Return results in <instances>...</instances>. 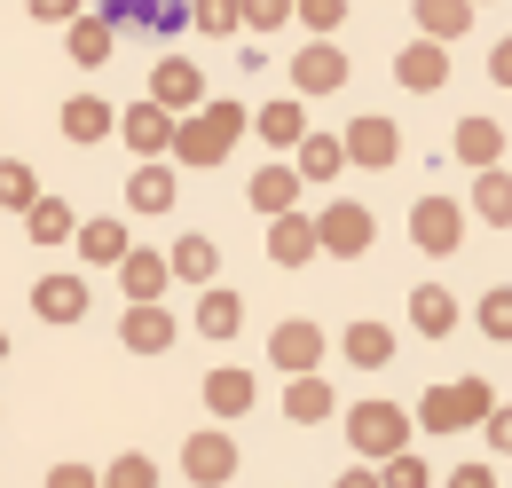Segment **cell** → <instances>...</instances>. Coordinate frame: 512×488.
Returning a JSON list of instances; mask_svg holds the SVG:
<instances>
[{
    "mask_svg": "<svg viewBox=\"0 0 512 488\" xmlns=\"http://www.w3.org/2000/svg\"><path fill=\"white\" fill-rule=\"evenodd\" d=\"M253 126L245 103H229V95H205L190 119H174V150L166 158H190V166H221L229 150H237V134Z\"/></svg>",
    "mask_w": 512,
    "mask_h": 488,
    "instance_id": "cell-1",
    "label": "cell"
},
{
    "mask_svg": "<svg viewBox=\"0 0 512 488\" xmlns=\"http://www.w3.org/2000/svg\"><path fill=\"white\" fill-rule=\"evenodd\" d=\"M497 410V394L481 386V378H449V386H434L426 402H418V426L426 433H465V426H481Z\"/></svg>",
    "mask_w": 512,
    "mask_h": 488,
    "instance_id": "cell-2",
    "label": "cell"
},
{
    "mask_svg": "<svg viewBox=\"0 0 512 488\" xmlns=\"http://www.w3.org/2000/svg\"><path fill=\"white\" fill-rule=\"evenodd\" d=\"M95 16H103L111 32H142V40L190 32V0H95Z\"/></svg>",
    "mask_w": 512,
    "mask_h": 488,
    "instance_id": "cell-3",
    "label": "cell"
},
{
    "mask_svg": "<svg viewBox=\"0 0 512 488\" xmlns=\"http://www.w3.org/2000/svg\"><path fill=\"white\" fill-rule=\"evenodd\" d=\"M347 441L386 465L394 449H410V410H402V402H355V410H347Z\"/></svg>",
    "mask_w": 512,
    "mask_h": 488,
    "instance_id": "cell-4",
    "label": "cell"
},
{
    "mask_svg": "<svg viewBox=\"0 0 512 488\" xmlns=\"http://www.w3.org/2000/svg\"><path fill=\"white\" fill-rule=\"evenodd\" d=\"M150 103L174 111V119H190L197 103H205V71H197L190 56H158V71H150Z\"/></svg>",
    "mask_w": 512,
    "mask_h": 488,
    "instance_id": "cell-5",
    "label": "cell"
},
{
    "mask_svg": "<svg viewBox=\"0 0 512 488\" xmlns=\"http://www.w3.org/2000/svg\"><path fill=\"white\" fill-rule=\"evenodd\" d=\"M371 237H379V221H371V205H331L316 221V252H339V260H355V252H371Z\"/></svg>",
    "mask_w": 512,
    "mask_h": 488,
    "instance_id": "cell-6",
    "label": "cell"
},
{
    "mask_svg": "<svg viewBox=\"0 0 512 488\" xmlns=\"http://www.w3.org/2000/svg\"><path fill=\"white\" fill-rule=\"evenodd\" d=\"M292 87H300V95H339V87H347V48H339V40H308V48L292 56Z\"/></svg>",
    "mask_w": 512,
    "mask_h": 488,
    "instance_id": "cell-7",
    "label": "cell"
},
{
    "mask_svg": "<svg viewBox=\"0 0 512 488\" xmlns=\"http://www.w3.org/2000/svg\"><path fill=\"white\" fill-rule=\"evenodd\" d=\"M119 134H127V150L142 158V166H158V158L174 150V111H158V103L142 95V103H134L127 119H119Z\"/></svg>",
    "mask_w": 512,
    "mask_h": 488,
    "instance_id": "cell-8",
    "label": "cell"
},
{
    "mask_svg": "<svg viewBox=\"0 0 512 488\" xmlns=\"http://www.w3.org/2000/svg\"><path fill=\"white\" fill-rule=\"evenodd\" d=\"M182 465H190V481L221 488L229 473H237V441H229L221 426H205V433H190V441H182Z\"/></svg>",
    "mask_w": 512,
    "mask_h": 488,
    "instance_id": "cell-9",
    "label": "cell"
},
{
    "mask_svg": "<svg viewBox=\"0 0 512 488\" xmlns=\"http://www.w3.org/2000/svg\"><path fill=\"white\" fill-rule=\"evenodd\" d=\"M339 150L355 158V166H394L402 158V134H394V119H347V134H339Z\"/></svg>",
    "mask_w": 512,
    "mask_h": 488,
    "instance_id": "cell-10",
    "label": "cell"
},
{
    "mask_svg": "<svg viewBox=\"0 0 512 488\" xmlns=\"http://www.w3.org/2000/svg\"><path fill=\"white\" fill-rule=\"evenodd\" d=\"M268 363L292 370V378H316V363H323V331H316V323H276V339H268Z\"/></svg>",
    "mask_w": 512,
    "mask_h": 488,
    "instance_id": "cell-11",
    "label": "cell"
},
{
    "mask_svg": "<svg viewBox=\"0 0 512 488\" xmlns=\"http://www.w3.org/2000/svg\"><path fill=\"white\" fill-rule=\"evenodd\" d=\"M410 237L426 244V252H457V244H465V205H449V197H426V205L410 213Z\"/></svg>",
    "mask_w": 512,
    "mask_h": 488,
    "instance_id": "cell-12",
    "label": "cell"
},
{
    "mask_svg": "<svg viewBox=\"0 0 512 488\" xmlns=\"http://www.w3.org/2000/svg\"><path fill=\"white\" fill-rule=\"evenodd\" d=\"M394 79L418 87V95H434V87L449 79V48H442V40H410V48L394 56Z\"/></svg>",
    "mask_w": 512,
    "mask_h": 488,
    "instance_id": "cell-13",
    "label": "cell"
},
{
    "mask_svg": "<svg viewBox=\"0 0 512 488\" xmlns=\"http://www.w3.org/2000/svg\"><path fill=\"white\" fill-rule=\"evenodd\" d=\"M268 260H276V268H300V260H316V221H300V213H276V221H268Z\"/></svg>",
    "mask_w": 512,
    "mask_h": 488,
    "instance_id": "cell-14",
    "label": "cell"
},
{
    "mask_svg": "<svg viewBox=\"0 0 512 488\" xmlns=\"http://www.w3.org/2000/svg\"><path fill=\"white\" fill-rule=\"evenodd\" d=\"M32 307H40L48 323H79V315H87V284H79V276H40V284H32Z\"/></svg>",
    "mask_w": 512,
    "mask_h": 488,
    "instance_id": "cell-15",
    "label": "cell"
},
{
    "mask_svg": "<svg viewBox=\"0 0 512 488\" xmlns=\"http://www.w3.org/2000/svg\"><path fill=\"white\" fill-rule=\"evenodd\" d=\"M119 331H127L134 355H166V347H174V315H166L158 300H150V307H127V323H119Z\"/></svg>",
    "mask_w": 512,
    "mask_h": 488,
    "instance_id": "cell-16",
    "label": "cell"
},
{
    "mask_svg": "<svg viewBox=\"0 0 512 488\" xmlns=\"http://www.w3.org/2000/svg\"><path fill=\"white\" fill-rule=\"evenodd\" d=\"M253 126L276 142V150H292V142L308 134V103H300V95H276V103H260V111H253Z\"/></svg>",
    "mask_w": 512,
    "mask_h": 488,
    "instance_id": "cell-17",
    "label": "cell"
},
{
    "mask_svg": "<svg viewBox=\"0 0 512 488\" xmlns=\"http://www.w3.org/2000/svg\"><path fill=\"white\" fill-rule=\"evenodd\" d=\"M71 63H111V48H119V32H111V24H103V16H95V8H79V16H71Z\"/></svg>",
    "mask_w": 512,
    "mask_h": 488,
    "instance_id": "cell-18",
    "label": "cell"
},
{
    "mask_svg": "<svg viewBox=\"0 0 512 488\" xmlns=\"http://www.w3.org/2000/svg\"><path fill=\"white\" fill-rule=\"evenodd\" d=\"M473 221H497V229H512V174H505V166L473 174Z\"/></svg>",
    "mask_w": 512,
    "mask_h": 488,
    "instance_id": "cell-19",
    "label": "cell"
},
{
    "mask_svg": "<svg viewBox=\"0 0 512 488\" xmlns=\"http://www.w3.org/2000/svg\"><path fill=\"white\" fill-rule=\"evenodd\" d=\"M497 150H505V126H497V119H465V126H457V158H465L473 174H489Z\"/></svg>",
    "mask_w": 512,
    "mask_h": 488,
    "instance_id": "cell-20",
    "label": "cell"
},
{
    "mask_svg": "<svg viewBox=\"0 0 512 488\" xmlns=\"http://www.w3.org/2000/svg\"><path fill=\"white\" fill-rule=\"evenodd\" d=\"M292 150H300V166H292L300 182H331V174L347 166V150H339V134H300Z\"/></svg>",
    "mask_w": 512,
    "mask_h": 488,
    "instance_id": "cell-21",
    "label": "cell"
},
{
    "mask_svg": "<svg viewBox=\"0 0 512 488\" xmlns=\"http://www.w3.org/2000/svg\"><path fill=\"white\" fill-rule=\"evenodd\" d=\"M237 323H245V300H237L229 284H205V300H197V331H205V339H229Z\"/></svg>",
    "mask_w": 512,
    "mask_h": 488,
    "instance_id": "cell-22",
    "label": "cell"
},
{
    "mask_svg": "<svg viewBox=\"0 0 512 488\" xmlns=\"http://www.w3.org/2000/svg\"><path fill=\"white\" fill-rule=\"evenodd\" d=\"M418 32L449 48L457 32H473V0H418Z\"/></svg>",
    "mask_w": 512,
    "mask_h": 488,
    "instance_id": "cell-23",
    "label": "cell"
},
{
    "mask_svg": "<svg viewBox=\"0 0 512 488\" xmlns=\"http://www.w3.org/2000/svg\"><path fill=\"white\" fill-rule=\"evenodd\" d=\"M119 276H127V300H134V307H150L158 292H166V276H174V268H166L158 252H127V260H119Z\"/></svg>",
    "mask_w": 512,
    "mask_h": 488,
    "instance_id": "cell-24",
    "label": "cell"
},
{
    "mask_svg": "<svg viewBox=\"0 0 512 488\" xmlns=\"http://www.w3.org/2000/svg\"><path fill=\"white\" fill-rule=\"evenodd\" d=\"M292 197H300V174H292L284 158H276V166H260V174H253V205L268 213V221H276V213H292Z\"/></svg>",
    "mask_w": 512,
    "mask_h": 488,
    "instance_id": "cell-25",
    "label": "cell"
},
{
    "mask_svg": "<svg viewBox=\"0 0 512 488\" xmlns=\"http://www.w3.org/2000/svg\"><path fill=\"white\" fill-rule=\"evenodd\" d=\"M111 126H119V119H111L103 95H71V103H64V134H71V142H103Z\"/></svg>",
    "mask_w": 512,
    "mask_h": 488,
    "instance_id": "cell-26",
    "label": "cell"
},
{
    "mask_svg": "<svg viewBox=\"0 0 512 488\" xmlns=\"http://www.w3.org/2000/svg\"><path fill=\"white\" fill-rule=\"evenodd\" d=\"M410 323H418L426 339H442V331H457V300H449L442 284H418V292H410Z\"/></svg>",
    "mask_w": 512,
    "mask_h": 488,
    "instance_id": "cell-27",
    "label": "cell"
},
{
    "mask_svg": "<svg viewBox=\"0 0 512 488\" xmlns=\"http://www.w3.org/2000/svg\"><path fill=\"white\" fill-rule=\"evenodd\" d=\"M205 410H221V418L253 410V370H213L205 378Z\"/></svg>",
    "mask_w": 512,
    "mask_h": 488,
    "instance_id": "cell-28",
    "label": "cell"
},
{
    "mask_svg": "<svg viewBox=\"0 0 512 488\" xmlns=\"http://www.w3.org/2000/svg\"><path fill=\"white\" fill-rule=\"evenodd\" d=\"M71 244H79L87 260H127V252H134L119 221H79V229H71Z\"/></svg>",
    "mask_w": 512,
    "mask_h": 488,
    "instance_id": "cell-29",
    "label": "cell"
},
{
    "mask_svg": "<svg viewBox=\"0 0 512 488\" xmlns=\"http://www.w3.org/2000/svg\"><path fill=\"white\" fill-rule=\"evenodd\" d=\"M386 355H394V331L386 323H347V363L355 370H379Z\"/></svg>",
    "mask_w": 512,
    "mask_h": 488,
    "instance_id": "cell-30",
    "label": "cell"
},
{
    "mask_svg": "<svg viewBox=\"0 0 512 488\" xmlns=\"http://www.w3.org/2000/svg\"><path fill=\"white\" fill-rule=\"evenodd\" d=\"M127 205L134 213H166V205H174V174H166V166H134Z\"/></svg>",
    "mask_w": 512,
    "mask_h": 488,
    "instance_id": "cell-31",
    "label": "cell"
},
{
    "mask_svg": "<svg viewBox=\"0 0 512 488\" xmlns=\"http://www.w3.org/2000/svg\"><path fill=\"white\" fill-rule=\"evenodd\" d=\"M24 229H32L40 244H64L79 221H71V205H56V197H32V205H24Z\"/></svg>",
    "mask_w": 512,
    "mask_h": 488,
    "instance_id": "cell-32",
    "label": "cell"
},
{
    "mask_svg": "<svg viewBox=\"0 0 512 488\" xmlns=\"http://www.w3.org/2000/svg\"><path fill=\"white\" fill-rule=\"evenodd\" d=\"M284 410H292L300 426H323V418H331V386H323V378H292V394H284Z\"/></svg>",
    "mask_w": 512,
    "mask_h": 488,
    "instance_id": "cell-33",
    "label": "cell"
},
{
    "mask_svg": "<svg viewBox=\"0 0 512 488\" xmlns=\"http://www.w3.org/2000/svg\"><path fill=\"white\" fill-rule=\"evenodd\" d=\"M166 268H174V276H190V284H213V268H221V260H213V244H205V237H182Z\"/></svg>",
    "mask_w": 512,
    "mask_h": 488,
    "instance_id": "cell-34",
    "label": "cell"
},
{
    "mask_svg": "<svg viewBox=\"0 0 512 488\" xmlns=\"http://www.w3.org/2000/svg\"><path fill=\"white\" fill-rule=\"evenodd\" d=\"M473 315H481V331H489V339H505V347H512V284L481 292V307H473Z\"/></svg>",
    "mask_w": 512,
    "mask_h": 488,
    "instance_id": "cell-35",
    "label": "cell"
},
{
    "mask_svg": "<svg viewBox=\"0 0 512 488\" xmlns=\"http://www.w3.org/2000/svg\"><path fill=\"white\" fill-rule=\"evenodd\" d=\"M32 197H40V182H32V166H24V158H0V205H16V213H24Z\"/></svg>",
    "mask_w": 512,
    "mask_h": 488,
    "instance_id": "cell-36",
    "label": "cell"
},
{
    "mask_svg": "<svg viewBox=\"0 0 512 488\" xmlns=\"http://www.w3.org/2000/svg\"><path fill=\"white\" fill-rule=\"evenodd\" d=\"M379 488H434V473H426L410 449H394V457L379 465Z\"/></svg>",
    "mask_w": 512,
    "mask_h": 488,
    "instance_id": "cell-37",
    "label": "cell"
},
{
    "mask_svg": "<svg viewBox=\"0 0 512 488\" xmlns=\"http://www.w3.org/2000/svg\"><path fill=\"white\" fill-rule=\"evenodd\" d=\"M190 24L213 32V40H221V32H245V24H237V0H190Z\"/></svg>",
    "mask_w": 512,
    "mask_h": 488,
    "instance_id": "cell-38",
    "label": "cell"
},
{
    "mask_svg": "<svg viewBox=\"0 0 512 488\" xmlns=\"http://www.w3.org/2000/svg\"><path fill=\"white\" fill-rule=\"evenodd\" d=\"M284 16H292V0H237V24L245 32H284Z\"/></svg>",
    "mask_w": 512,
    "mask_h": 488,
    "instance_id": "cell-39",
    "label": "cell"
},
{
    "mask_svg": "<svg viewBox=\"0 0 512 488\" xmlns=\"http://www.w3.org/2000/svg\"><path fill=\"white\" fill-rule=\"evenodd\" d=\"M292 16H300L308 32H339V24H347V0H292Z\"/></svg>",
    "mask_w": 512,
    "mask_h": 488,
    "instance_id": "cell-40",
    "label": "cell"
},
{
    "mask_svg": "<svg viewBox=\"0 0 512 488\" xmlns=\"http://www.w3.org/2000/svg\"><path fill=\"white\" fill-rule=\"evenodd\" d=\"M103 488H158V465H150V457H119V465L103 473Z\"/></svg>",
    "mask_w": 512,
    "mask_h": 488,
    "instance_id": "cell-41",
    "label": "cell"
},
{
    "mask_svg": "<svg viewBox=\"0 0 512 488\" xmlns=\"http://www.w3.org/2000/svg\"><path fill=\"white\" fill-rule=\"evenodd\" d=\"M442 488H497V473H489V465H457Z\"/></svg>",
    "mask_w": 512,
    "mask_h": 488,
    "instance_id": "cell-42",
    "label": "cell"
},
{
    "mask_svg": "<svg viewBox=\"0 0 512 488\" xmlns=\"http://www.w3.org/2000/svg\"><path fill=\"white\" fill-rule=\"evenodd\" d=\"M489 79H497V87H512V32L489 48Z\"/></svg>",
    "mask_w": 512,
    "mask_h": 488,
    "instance_id": "cell-43",
    "label": "cell"
},
{
    "mask_svg": "<svg viewBox=\"0 0 512 488\" xmlns=\"http://www.w3.org/2000/svg\"><path fill=\"white\" fill-rule=\"evenodd\" d=\"M32 16H40V24H71V16H79V0H32Z\"/></svg>",
    "mask_w": 512,
    "mask_h": 488,
    "instance_id": "cell-44",
    "label": "cell"
},
{
    "mask_svg": "<svg viewBox=\"0 0 512 488\" xmlns=\"http://www.w3.org/2000/svg\"><path fill=\"white\" fill-rule=\"evenodd\" d=\"M48 488H103V481H95L87 465H56V481H48Z\"/></svg>",
    "mask_w": 512,
    "mask_h": 488,
    "instance_id": "cell-45",
    "label": "cell"
},
{
    "mask_svg": "<svg viewBox=\"0 0 512 488\" xmlns=\"http://www.w3.org/2000/svg\"><path fill=\"white\" fill-rule=\"evenodd\" d=\"M481 426H489V441H497V449H512V410H489Z\"/></svg>",
    "mask_w": 512,
    "mask_h": 488,
    "instance_id": "cell-46",
    "label": "cell"
},
{
    "mask_svg": "<svg viewBox=\"0 0 512 488\" xmlns=\"http://www.w3.org/2000/svg\"><path fill=\"white\" fill-rule=\"evenodd\" d=\"M331 488H379V473H339Z\"/></svg>",
    "mask_w": 512,
    "mask_h": 488,
    "instance_id": "cell-47",
    "label": "cell"
},
{
    "mask_svg": "<svg viewBox=\"0 0 512 488\" xmlns=\"http://www.w3.org/2000/svg\"><path fill=\"white\" fill-rule=\"evenodd\" d=\"M0 355H8V331H0Z\"/></svg>",
    "mask_w": 512,
    "mask_h": 488,
    "instance_id": "cell-48",
    "label": "cell"
},
{
    "mask_svg": "<svg viewBox=\"0 0 512 488\" xmlns=\"http://www.w3.org/2000/svg\"><path fill=\"white\" fill-rule=\"evenodd\" d=\"M473 8H481V0H473Z\"/></svg>",
    "mask_w": 512,
    "mask_h": 488,
    "instance_id": "cell-49",
    "label": "cell"
}]
</instances>
